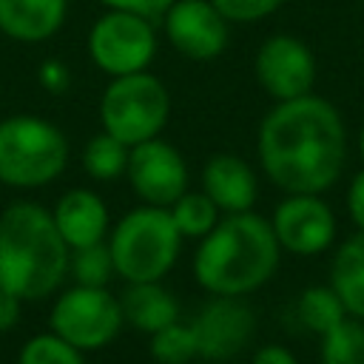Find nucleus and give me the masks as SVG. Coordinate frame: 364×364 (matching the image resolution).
I'll use <instances>...</instances> for the list:
<instances>
[{"instance_id":"nucleus-18","label":"nucleus","mask_w":364,"mask_h":364,"mask_svg":"<svg viewBox=\"0 0 364 364\" xmlns=\"http://www.w3.org/2000/svg\"><path fill=\"white\" fill-rule=\"evenodd\" d=\"M330 287L338 293L347 313L364 321V233L361 230L358 236L347 239L336 250L333 267H330Z\"/></svg>"},{"instance_id":"nucleus-28","label":"nucleus","mask_w":364,"mask_h":364,"mask_svg":"<svg viewBox=\"0 0 364 364\" xmlns=\"http://www.w3.org/2000/svg\"><path fill=\"white\" fill-rule=\"evenodd\" d=\"M37 80H40V85H43L46 91L60 94V91H65V88H68L71 74H68V68H65L60 60H46V63H40Z\"/></svg>"},{"instance_id":"nucleus-31","label":"nucleus","mask_w":364,"mask_h":364,"mask_svg":"<svg viewBox=\"0 0 364 364\" xmlns=\"http://www.w3.org/2000/svg\"><path fill=\"white\" fill-rule=\"evenodd\" d=\"M250 364H299V361H296V355L287 347H282V344H264V347H259L253 353V361Z\"/></svg>"},{"instance_id":"nucleus-15","label":"nucleus","mask_w":364,"mask_h":364,"mask_svg":"<svg viewBox=\"0 0 364 364\" xmlns=\"http://www.w3.org/2000/svg\"><path fill=\"white\" fill-rule=\"evenodd\" d=\"M202 191L219 210L242 213L256 202V173L236 154H213L202 168Z\"/></svg>"},{"instance_id":"nucleus-9","label":"nucleus","mask_w":364,"mask_h":364,"mask_svg":"<svg viewBox=\"0 0 364 364\" xmlns=\"http://www.w3.org/2000/svg\"><path fill=\"white\" fill-rule=\"evenodd\" d=\"M125 176L134 188V193L145 205L168 208L188 191V165L185 156L165 139L154 136L139 145H131L128 151V168Z\"/></svg>"},{"instance_id":"nucleus-21","label":"nucleus","mask_w":364,"mask_h":364,"mask_svg":"<svg viewBox=\"0 0 364 364\" xmlns=\"http://www.w3.org/2000/svg\"><path fill=\"white\" fill-rule=\"evenodd\" d=\"M128 151L131 148L125 142H119L117 136L100 131L82 148V168L94 179H102V182L105 179H117L128 168Z\"/></svg>"},{"instance_id":"nucleus-3","label":"nucleus","mask_w":364,"mask_h":364,"mask_svg":"<svg viewBox=\"0 0 364 364\" xmlns=\"http://www.w3.org/2000/svg\"><path fill=\"white\" fill-rule=\"evenodd\" d=\"M68 270V245L51 210L14 202L0 213V287L23 301L54 293Z\"/></svg>"},{"instance_id":"nucleus-20","label":"nucleus","mask_w":364,"mask_h":364,"mask_svg":"<svg viewBox=\"0 0 364 364\" xmlns=\"http://www.w3.org/2000/svg\"><path fill=\"white\" fill-rule=\"evenodd\" d=\"M168 213L179 230V236L185 239H202L205 233H210V228L219 222V208L210 202V196L202 193H191L185 191L176 202L168 205Z\"/></svg>"},{"instance_id":"nucleus-22","label":"nucleus","mask_w":364,"mask_h":364,"mask_svg":"<svg viewBox=\"0 0 364 364\" xmlns=\"http://www.w3.org/2000/svg\"><path fill=\"white\" fill-rule=\"evenodd\" d=\"M148 350L156 364H191L199 355L196 333L191 324H182V321H173V324L151 333Z\"/></svg>"},{"instance_id":"nucleus-17","label":"nucleus","mask_w":364,"mask_h":364,"mask_svg":"<svg viewBox=\"0 0 364 364\" xmlns=\"http://www.w3.org/2000/svg\"><path fill=\"white\" fill-rule=\"evenodd\" d=\"M119 307L122 318L148 336L179 321V304L159 282H131L119 299Z\"/></svg>"},{"instance_id":"nucleus-24","label":"nucleus","mask_w":364,"mask_h":364,"mask_svg":"<svg viewBox=\"0 0 364 364\" xmlns=\"http://www.w3.org/2000/svg\"><path fill=\"white\" fill-rule=\"evenodd\" d=\"M17 364H85V361H82V350H77L57 333H40L23 344Z\"/></svg>"},{"instance_id":"nucleus-1","label":"nucleus","mask_w":364,"mask_h":364,"mask_svg":"<svg viewBox=\"0 0 364 364\" xmlns=\"http://www.w3.org/2000/svg\"><path fill=\"white\" fill-rule=\"evenodd\" d=\"M259 159L267 179L287 193H321L344 168L341 114L321 97L282 100L259 125Z\"/></svg>"},{"instance_id":"nucleus-13","label":"nucleus","mask_w":364,"mask_h":364,"mask_svg":"<svg viewBox=\"0 0 364 364\" xmlns=\"http://www.w3.org/2000/svg\"><path fill=\"white\" fill-rule=\"evenodd\" d=\"M199 355L210 361H228L247 347L256 330L253 310L239 296H216L193 318Z\"/></svg>"},{"instance_id":"nucleus-5","label":"nucleus","mask_w":364,"mask_h":364,"mask_svg":"<svg viewBox=\"0 0 364 364\" xmlns=\"http://www.w3.org/2000/svg\"><path fill=\"white\" fill-rule=\"evenodd\" d=\"M68 162L65 134L31 114L0 119V182L11 188H40L54 182Z\"/></svg>"},{"instance_id":"nucleus-19","label":"nucleus","mask_w":364,"mask_h":364,"mask_svg":"<svg viewBox=\"0 0 364 364\" xmlns=\"http://www.w3.org/2000/svg\"><path fill=\"white\" fill-rule=\"evenodd\" d=\"M296 316H299V321L307 327V330H313V333H318V336H324V333H330L336 324H341L350 313H347V307H344V301L338 299V293L327 284H316V287H307L301 296H299V301H296Z\"/></svg>"},{"instance_id":"nucleus-12","label":"nucleus","mask_w":364,"mask_h":364,"mask_svg":"<svg viewBox=\"0 0 364 364\" xmlns=\"http://www.w3.org/2000/svg\"><path fill=\"white\" fill-rule=\"evenodd\" d=\"M256 80L273 100H293L310 94L316 80L313 51L290 34L267 37L256 51Z\"/></svg>"},{"instance_id":"nucleus-23","label":"nucleus","mask_w":364,"mask_h":364,"mask_svg":"<svg viewBox=\"0 0 364 364\" xmlns=\"http://www.w3.org/2000/svg\"><path fill=\"white\" fill-rule=\"evenodd\" d=\"M321 364H364V324L344 318L321 336Z\"/></svg>"},{"instance_id":"nucleus-10","label":"nucleus","mask_w":364,"mask_h":364,"mask_svg":"<svg viewBox=\"0 0 364 364\" xmlns=\"http://www.w3.org/2000/svg\"><path fill=\"white\" fill-rule=\"evenodd\" d=\"M168 43L188 60L208 63L228 48V20L210 0H173L162 14Z\"/></svg>"},{"instance_id":"nucleus-32","label":"nucleus","mask_w":364,"mask_h":364,"mask_svg":"<svg viewBox=\"0 0 364 364\" xmlns=\"http://www.w3.org/2000/svg\"><path fill=\"white\" fill-rule=\"evenodd\" d=\"M358 151H361V159H364V125H361V134H358Z\"/></svg>"},{"instance_id":"nucleus-8","label":"nucleus","mask_w":364,"mask_h":364,"mask_svg":"<svg viewBox=\"0 0 364 364\" xmlns=\"http://www.w3.org/2000/svg\"><path fill=\"white\" fill-rule=\"evenodd\" d=\"M156 54V31L154 20L108 9L88 31V57L108 77H122L134 71H145Z\"/></svg>"},{"instance_id":"nucleus-30","label":"nucleus","mask_w":364,"mask_h":364,"mask_svg":"<svg viewBox=\"0 0 364 364\" xmlns=\"http://www.w3.org/2000/svg\"><path fill=\"white\" fill-rule=\"evenodd\" d=\"M20 304L23 299H17L14 293H9L6 287H0V333L11 330L20 318Z\"/></svg>"},{"instance_id":"nucleus-11","label":"nucleus","mask_w":364,"mask_h":364,"mask_svg":"<svg viewBox=\"0 0 364 364\" xmlns=\"http://www.w3.org/2000/svg\"><path fill=\"white\" fill-rule=\"evenodd\" d=\"M270 225L279 247L296 256H316L336 239V216L318 193H290L279 202Z\"/></svg>"},{"instance_id":"nucleus-14","label":"nucleus","mask_w":364,"mask_h":364,"mask_svg":"<svg viewBox=\"0 0 364 364\" xmlns=\"http://www.w3.org/2000/svg\"><path fill=\"white\" fill-rule=\"evenodd\" d=\"M51 216H54L60 236L65 239L71 250L102 242L108 233V208L88 188H71L68 193H63Z\"/></svg>"},{"instance_id":"nucleus-2","label":"nucleus","mask_w":364,"mask_h":364,"mask_svg":"<svg viewBox=\"0 0 364 364\" xmlns=\"http://www.w3.org/2000/svg\"><path fill=\"white\" fill-rule=\"evenodd\" d=\"M279 253L273 225L264 216L253 210L228 213L202 236L193 276L213 296H245L276 273Z\"/></svg>"},{"instance_id":"nucleus-6","label":"nucleus","mask_w":364,"mask_h":364,"mask_svg":"<svg viewBox=\"0 0 364 364\" xmlns=\"http://www.w3.org/2000/svg\"><path fill=\"white\" fill-rule=\"evenodd\" d=\"M168 114H171L168 88L159 77L148 71L111 77L100 100L102 131L117 136L128 148L159 136V131L168 122Z\"/></svg>"},{"instance_id":"nucleus-27","label":"nucleus","mask_w":364,"mask_h":364,"mask_svg":"<svg viewBox=\"0 0 364 364\" xmlns=\"http://www.w3.org/2000/svg\"><path fill=\"white\" fill-rule=\"evenodd\" d=\"M102 3L105 9H119V11H134V14H142L148 20H156L168 11V6L173 0H97Z\"/></svg>"},{"instance_id":"nucleus-29","label":"nucleus","mask_w":364,"mask_h":364,"mask_svg":"<svg viewBox=\"0 0 364 364\" xmlns=\"http://www.w3.org/2000/svg\"><path fill=\"white\" fill-rule=\"evenodd\" d=\"M347 210H350V219L355 222V228L364 233V171H358L350 182V191H347Z\"/></svg>"},{"instance_id":"nucleus-25","label":"nucleus","mask_w":364,"mask_h":364,"mask_svg":"<svg viewBox=\"0 0 364 364\" xmlns=\"http://www.w3.org/2000/svg\"><path fill=\"white\" fill-rule=\"evenodd\" d=\"M71 270L77 284H94V287H105V282L114 273V259L105 242H94L85 247H77L71 256Z\"/></svg>"},{"instance_id":"nucleus-26","label":"nucleus","mask_w":364,"mask_h":364,"mask_svg":"<svg viewBox=\"0 0 364 364\" xmlns=\"http://www.w3.org/2000/svg\"><path fill=\"white\" fill-rule=\"evenodd\" d=\"M228 23H256L273 14L284 0H210Z\"/></svg>"},{"instance_id":"nucleus-4","label":"nucleus","mask_w":364,"mask_h":364,"mask_svg":"<svg viewBox=\"0 0 364 364\" xmlns=\"http://www.w3.org/2000/svg\"><path fill=\"white\" fill-rule=\"evenodd\" d=\"M179 230L159 205H142L125 213L108 239L114 273L131 282H159L179 256Z\"/></svg>"},{"instance_id":"nucleus-16","label":"nucleus","mask_w":364,"mask_h":364,"mask_svg":"<svg viewBox=\"0 0 364 364\" xmlns=\"http://www.w3.org/2000/svg\"><path fill=\"white\" fill-rule=\"evenodd\" d=\"M68 0H0V31L17 43H43L65 23Z\"/></svg>"},{"instance_id":"nucleus-7","label":"nucleus","mask_w":364,"mask_h":364,"mask_svg":"<svg viewBox=\"0 0 364 364\" xmlns=\"http://www.w3.org/2000/svg\"><path fill=\"white\" fill-rule=\"evenodd\" d=\"M125 324L119 299L105 287L74 284L57 296L51 307V333L74 344L77 350H102L108 347L119 327Z\"/></svg>"}]
</instances>
